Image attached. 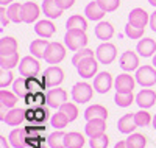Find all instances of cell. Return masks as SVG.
I'll return each instance as SVG.
<instances>
[{
    "instance_id": "obj_14",
    "label": "cell",
    "mask_w": 156,
    "mask_h": 148,
    "mask_svg": "<svg viewBox=\"0 0 156 148\" xmlns=\"http://www.w3.org/2000/svg\"><path fill=\"white\" fill-rule=\"evenodd\" d=\"M106 129V120L105 118H92L87 120V123L84 126V131L89 137L98 136V134H103Z\"/></svg>"
},
{
    "instance_id": "obj_26",
    "label": "cell",
    "mask_w": 156,
    "mask_h": 148,
    "mask_svg": "<svg viewBox=\"0 0 156 148\" xmlns=\"http://www.w3.org/2000/svg\"><path fill=\"white\" fill-rule=\"evenodd\" d=\"M50 42H47V39H34V41L30 44V51L34 58H44L45 56V51Z\"/></svg>"
},
{
    "instance_id": "obj_42",
    "label": "cell",
    "mask_w": 156,
    "mask_h": 148,
    "mask_svg": "<svg viewBox=\"0 0 156 148\" xmlns=\"http://www.w3.org/2000/svg\"><path fill=\"white\" fill-rule=\"evenodd\" d=\"M97 3L103 8L105 12H112L120 6V0H97Z\"/></svg>"
},
{
    "instance_id": "obj_53",
    "label": "cell",
    "mask_w": 156,
    "mask_h": 148,
    "mask_svg": "<svg viewBox=\"0 0 156 148\" xmlns=\"http://www.w3.org/2000/svg\"><path fill=\"white\" fill-rule=\"evenodd\" d=\"M12 2H14V0H0V5L5 6V5H11Z\"/></svg>"
},
{
    "instance_id": "obj_23",
    "label": "cell",
    "mask_w": 156,
    "mask_h": 148,
    "mask_svg": "<svg viewBox=\"0 0 156 148\" xmlns=\"http://www.w3.org/2000/svg\"><path fill=\"white\" fill-rule=\"evenodd\" d=\"M84 118L86 120H92V118H108V111L105 106L101 104H92L84 111Z\"/></svg>"
},
{
    "instance_id": "obj_48",
    "label": "cell",
    "mask_w": 156,
    "mask_h": 148,
    "mask_svg": "<svg viewBox=\"0 0 156 148\" xmlns=\"http://www.w3.org/2000/svg\"><path fill=\"white\" fill-rule=\"evenodd\" d=\"M34 103L37 106H44V103H47V95H44L42 92H36L34 93Z\"/></svg>"
},
{
    "instance_id": "obj_35",
    "label": "cell",
    "mask_w": 156,
    "mask_h": 148,
    "mask_svg": "<svg viewBox=\"0 0 156 148\" xmlns=\"http://www.w3.org/2000/svg\"><path fill=\"white\" fill-rule=\"evenodd\" d=\"M69 122L70 120L67 118V115L64 114V112H56V114H53V117H51V120H50V123H51V126L53 128H56V129H62V128H66L67 125H69Z\"/></svg>"
},
{
    "instance_id": "obj_8",
    "label": "cell",
    "mask_w": 156,
    "mask_h": 148,
    "mask_svg": "<svg viewBox=\"0 0 156 148\" xmlns=\"http://www.w3.org/2000/svg\"><path fill=\"white\" fill-rule=\"evenodd\" d=\"M95 55L101 64H111L117 56V48H115V45H112L109 42H103L97 47Z\"/></svg>"
},
{
    "instance_id": "obj_30",
    "label": "cell",
    "mask_w": 156,
    "mask_h": 148,
    "mask_svg": "<svg viewBox=\"0 0 156 148\" xmlns=\"http://www.w3.org/2000/svg\"><path fill=\"white\" fill-rule=\"evenodd\" d=\"M64 143H66V148H83L84 145V137L80 132H69L66 134V139H64Z\"/></svg>"
},
{
    "instance_id": "obj_11",
    "label": "cell",
    "mask_w": 156,
    "mask_h": 148,
    "mask_svg": "<svg viewBox=\"0 0 156 148\" xmlns=\"http://www.w3.org/2000/svg\"><path fill=\"white\" fill-rule=\"evenodd\" d=\"M128 22L131 25H134V26H137V28H145L147 23H150L148 12L145 9H142V8H134V9H131V12H129Z\"/></svg>"
},
{
    "instance_id": "obj_22",
    "label": "cell",
    "mask_w": 156,
    "mask_h": 148,
    "mask_svg": "<svg viewBox=\"0 0 156 148\" xmlns=\"http://www.w3.org/2000/svg\"><path fill=\"white\" fill-rule=\"evenodd\" d=\"M84 14L89 20H100V19H103V16H105L106 12L103 11V8L97 3V0H95V2H90V3L86 5Z\"/></svg>"
},
{
    "instance_id": "obj_13",
    "label": "cell",
    "mask_w": 156,
    "mask_h": 148,
    "mask_svg": "<svg viewBox=\"0 0 156 148\" xmlns=\"http://www.w3.org/2000/svg\"><path fill=\"white\" fill-rule=\"evenodd\" d=\"M112 87V76L108 72H101L94 78V89L98 93H106Z\"/></svg>"
},
{
    "instance_id": "obj_6",
    "label": "cell",
    "mask_w": 156,
    "mask_h": 148,
    "mask_svg": "<svg viewBox=\"0 0 156 148\" xmlns=\"http://www.w3.org/2000/svg\"><path fill=\"white\" fill-rule=\"evenodd\" d=\"M97 69H98V64H97V59L94 56L90 58H84L81 59L80 62L76 64V70H78V75L81 78H94L95 73H97Z\"/></svg>"
},
{
    "instance_id": "obj_27",
    "label": "cell",
    "mask_w": 156,
    "mask_h": 148,
    "mask_svg": "<svg viewBox=\"0 0 156 148\" xmlns=\"http://www.w3.org/2000/svg\"><path fill=\"white\" fill-rule=\"evenodd\" d=\"M19 44L14 37L11 36H3L0 39V55H8V53H14L17 51Z\"/></svg>"
},
{
    "instance_id": "obj_44",
    "label": "cell",
    "mask_w": 156,
    "mask_h": 148,
    "mask_svg": "<svg viewBox=\"0 0 156 148\" xmlns=\"http://www.w3.org/2000/svg\"><path fill=\"white\" fill-rule=\"evenodd\" d=\"M90 56H94V51L90 50V48H81V50H78L75 55H73V58H72V64H78L81 59H84V58H90Z\"/></svg>"
},
{
    "instance_id": "obj_1",
    "label": "cell",
    "mask_w": 156,
    "mask_h": 148,
    "mask_svg": "<svg viewBox=\"0 0 156 148\" xmlns=\"http://www.w3.org/2000/svg\"><path fill=\"white\" fill-rule=\"evenodd\" d=\"M64 42H66V47L69 50L76 51V50H81L86 47L87 36L84 30H67L66 36H64Z\"/></svg>"
},
{
    "instance_id": "obj_51",
    "label": "cell",
    "mask_w": 156,
    "mask_h": 148,
    "mask_svg": "<svg viewBox=\"0 0 156 148\" xmlns=\"http://www.w3.org/2000/svg\"><path fill=\"white\" fill-rule=\"evenodd\" d=\"M0 148H9V145H8V142L3 136H0Z\"/></svg>"
},
{
    "instance_id": "obj_2",
    "label": "cell",
    "mask_w": 156,
    "mask_h": 148,
    "mask_svg": "<svg viewBox=\"0 0 156 148\" xmlns=\"http://www.w3.org/2000/svg\"><path fill=\"white\" fill-rule=\"evenodd\" d=\"M41 70V64L39 61L31 55V56H25L20 59L19 62V73L20 76H25V78H33L39 73Z\"/></svg>"
},
{
    "instance_id": "obj_20",
    "label": "cell",
    "mask_w": 156,
    "mask_h": 148,
    "mask_svg": "<svg viewBox=\"0 0 156 148\" xmlns=\"http://www.w3.org/2000/svg\"><path fill=\"white\" fill-rule=\"evenodd\" d=\"M34 31H36L37 36L47 39V37H51V36L55 34L56 26L53 25V22H51V20H39L36 23V26H34Z\"/></svg>"
},
{
    "instance_id": "obj_37",
    "label": "cell",
    "mask_w": 156,
    "mask_h": 148,
    "mask_svg": "<svg viewBox=\"0 0 156 148\" xmlns=\"http://www.w3.org/2000/svg\"><path fill=\"white\" fill-rule=\"evenodd\" d=\"M114 101L117 106H120V107H128L129 104H131L134 101V95H133V92H129V93H120V92H115V97H114Z\"/></svg>"
},
{
    "instance_id": "obj_9",
    "label": "cell",
    "mask_w": 156,
    "mask_h": 148,
    "mask_svg": "<svg viewBox=\"0 0 156 148\" xmlns=\"http://www.w3.org/2000/svg\"><path fill=\"white\" fill-rule=\"evenodd\" d=\"M134 83H136V78L128 75V73H122L115 78L114 86H115V92H120V93H129L133 92L134 89Z\"/></svg>"
},
{
    "instance_id": "obj_29",
    "label": "cell",
    "mask_w": 156,
    "mask_h": 148,
    "mask_svg": "<svg viewBox=\"0 0 156 148\" xmlns=\"http://www.w3.org/2000/svg\"><path fill=\"white\" fill-rule=\"evenodd\" d=\"M12 90L14 93L19 97V98H25L30 93V89H28V81L25 76H19L14 83H12Z\"/></svg>"
},
{
    "instance_id": "obj_5",
    "label": "cell",
    "mask_w": 156,
    "mask_h": 148,
    "mask_svg": "<svg viewBox=\"0 0 156 148\" xmlns=\"http://www.w3.org/2000/svg\"><path fill=\"white\" fill-rule=\"evenodd\" d=\"M92 93H94V89L90 84L87 83H76L72 89V98L75 103L78 104H83V103H87L92 98Z\"/></svg>"
},
{
    "instance_id": "obj_19",
    "label": "cell",
    "mask_w": 156,
    "mask_h": 148,
    "mask_svg": "<svg viewBox=\"0 0 156 148\" xmlns=\"http://www.w3.org/2000/svg\"><path fill=\"white\" fill-rule=\"evenodd\" d=\"M42 11H44V16H47L48 19H58V17H61L64 9L56 3V0H44Z\"/></svg>"
},
{
    "instance_id": "obj_21",
    "label": "cell",
    "mask_w": 156,
    "mask_h": 148,
    "mask_svg": "<svg viewBox=\"0 0 156 148\" xmlns=\"http://www.w3.org/2000/svg\"><path fill=\"white\" fill-rule=\"evenodd\" d=\"M117 128H119V131L123 132V134H131L137 128V125L134 122V114L129 112V114H125L122 118H119V122H117Z\"/></svg>"
},
{
    "instance_id": "obj_41",
    "label": "cell",
    "mask_w": 156,
    "mask_h": 148,
    "mask_svg": "<svg viewBox=\"0 0 156 148\" xmlns=\"http://www.w3.org/2000/svg\"><path fill=\"white\" fill-rule=\"evenodd\" d=\"M134 122H136L137 126H147V125H150V122H151V115H150L147 111L134 112Z\"/></svg>"
},
{
    "instance_id": "obj_31",
    "label": "cell",
    "mask_w": 156,
    "mask_h": 148,
    "mask_svg": "<svg viewBox=\"0 0 156 148\" xmlns=\"http://www.w3.org/2000/svg\"><path fill=\"white\" fill-rule=\"evenodd\" d=\"M19 65V53H8V55H0V67L2 69H8L11 70L12 67Z\"/></svg>"
},
{
    "instance_id": "obj_39",
    "label": "cell",
    "mask_w": 156,
    "mask_h": 148,
    "mask_svg": "<svg viewBox=\"0 0 156 148\" xmlns=\"http://www.w3.org/2000/svg\"><path fill=\"white\" fill-rule=\"evenodd\" d=\"M109 143V139L105 132L103 134H98V136H94V137H90L89 140V145L90 148H106Z\"/></svg>"
},
{
    "instance_id": "obj_17",
    "label": "cell",
    "mask_w": 156,
    "mask_h": 148,
    "mask_svg": "<svg viewBox=\"0 0 156 148\" xmlns=\"http://www.w3.org/2000/svg\"><path fill=\"white\" fill-rule=\"evenodd\" d=\"M25 118H27V111L22 109V107H12L9 112H6L3 122L9 126H19Z\"/></svg>"
},
{
    "instance_id": "obj_47",
    "label": "cell",
    "mask_w": 156,
    "mask_h": 148,
    "mask_svg": "<svg viewBox=\"0 0 156 148\" xmlns=\"http://www.w3.org/2000/svg\"><path fill=\"white\" fill-rule=\"evenodd\" d=\"M8 22H11L9 20V16H8V11L5 9V6H2V8H0V25L6 26Z\"/></svg>"
},
{
    "instance_id": "obj_46",
    "label": "cell",
    "mask_w": 156,
    "mask_h": 148,
    "mask_svg": "<svg viewBox=\"0 0 156 148\" xmlns=\"http://www.w3.org/2000/svg\"><path fill=\"white\" fill-rule=\"evenodd\" d=\"M11 83H12V72L8 69H2L0 70V87H6Z\"/></svg>"
},
{
    "instance_id": "obj_24",
    "label": "cell",
    "mask_w": 156,
    "mask_h": 148,
    "mask_svg": "<svg viewBox=\"0 0 156 148\" xmlns=\"http://www.w3.org/2000/svg\"><path fill=\"white\" fill-rule=\"evenodd\" d=\"M95 36L98 39H101V41L108 42V39H111L114 36V26L109 22H100L95 26Z\"/></svg>"
},
{
    "instance_id": "obj_43",
    "label": "cell",
    "mask_w": 156,
    "mask_h": 148,
    "mask_svg": "<svg viewBox=\"0 0 156 148\" xmlns=\"http://www.w3.org/2000/svg\"><path fill=\"white\" fill-rule=\"evenodd\" d=\"M27 81H28V89H30L31 93L41 92V89L45 87V84H44L42 79H37L36 76H33V78H27Z\"/></svg>"
},
{
    "instance_id": "obj_33",
    "label": "cell",
    "mask_w": 156,
    "mask_h": 148,
    "mask_svg": "<svg viewBox=\"0 0 156 148\" xmlns=\"http://www.w3.org/2000/svg\"><path fill=\"white\" fill-rule=\"evenodd\" d=\"M64 139H66V132L56 131V132H53V134H50L48 139H47V142H48L50 148H66Z\"/></svg>"
},
{
    "instance_id": "obj_56",
    "label": "cell",
    "mask_w": 156,
    "mask_h": 148,
    "mask_svg": "<svg viewBox=\"0 0 156 148\" xmlns=\"http://www.w3.org/2000/svg\"><path fill=\"white\" fill-rule=\"evenodd\" d=\"M153 67H154V69H156V55L153 56Z\"/></svg>"
},
{
    "instance_id": "obj_49",
    "label": "cell",
    "mask_w": 156,
    "mask_h": 148,
    "mask_svg": "<svg viewBox=\"0 0 156 148\" xmlns=\"http://www.w3.org/2000/svg\"><path fill=\"white\" fill-rule=\"evenodd\" d=\"M56 3H58L62 9H69V8H72V6H73L75 0H56Z\"/></svg>"
},
{
    "instance_id": "obj_28",
    "label": "cell",
    "mask_w": 156,
    "mask_h": 148,
    "mask_svg": "<svg viewBox=\"0 0 156 148\" xmlns=\"http://www.w3.org/2000/svg\"><path fill=\"white\" fill-rule=\"evenodd\" d=\"M6 11H8V16H9V20H11V22H14V23L23 22V5L12 2V3L8 6Z\"/></svg>"
},
{
    "instance_id": "obj_52",
    "label": "cell",
    "mask_w": 156,
    "mask_h": 148,
    "mask_svg": "<svg viewBox=\"0 0 156 148\" xmlns=\"http://www.w3.org/2000/svg\"><path fill=\"white\" fill-rule=\"evenodd\" d=\"M114 148H128V145H126V140H120V142H117Z\"/></svg>"
},
{
    "instance_id": "obj_50",
    "label": "cell",
    "mask_w": 156,
    "mask_h": 148,
    "mask_svg": "<svg viewBox=\"0 0 156 148\" xmlns=\"http://www.w3.org/2000/svg\"><path fill=\"white\" fill-rule=\"evenodd\" d=\"M150 26H151V30H153V31H156V11L150 16Z\"/></svg>"
},
{
    "instance_id": "obj_40",
    "label": "cell",
    "mask_w": 156,
    "mask_h": 148,
    "mask_svg": "<svg viewBox=\"0 0 156 148\" xmlns=\"http://www.w3.org/2000/svg\"><path fill=\"white\" fill-rule=\"evenodd\" d=\"M125 34L129 37V39H140L144 36V28H137V26L131 25V23H126L125 26Z\"/></svg>"
},
{
    "instance_id": "obj_4",
    "label": "cell",
    "mask_w": 156,
    "mask_h": 148,
    "mask_svg": "<svg viewBox=\"0 0 156 148\" xmlns=\"http://www.w3.org/2000/svg\"><path fill=\"white\" fill-rule=\"evenodd\" d=\"M134 78L142 87H150L156 84V69L153 65H142L137 69Z\"/></svg>"
},
{
    "instance_id": "obj_15",
    "label": "cell",
    "mask_w": 156,
    "mask_h": 148,
    "mask_svg": "<svg viewBox=\"0 0 156 148\" xmlns=\"http://www.w3.org/2000/svg\"><path fill=\"white\" fill-rule=\"evenodd\" d=\"M120 67L125 70V72H131V70H136L139 67V58L134 51L128 50L125 53H122L120 56Z\"/></svg>"
},
{
    "instance_id": "obj_3",
    "label": "cell",
    "mask_w": 156,
    "mask_h": 148,
    "mask_svg": "<svg viewBox=\"0 0 156 148\" xmlns=\"http://www.w3.org/2000/svg\"><path fill=\"white\" fill-rule=\"evenodd\" d=\"M62 79H64V72L58 65H50L48 69L44 70L42 81L45 87H58L62 83Z\"/></svg>"
},
{
    "instance_id": "obj_38",
    "label": "cell",
    "mask_w": 156,
    "mask_h": 148,
    "mask_svg": "<svg viewBox=\"0 0 156 148\" xmlns=\"http://www.w3.org/2000/svg\"><path fill=\"white\" fill-rule=\"evenodd\" d=\"M59 111L66 114L70 122H73V120L78 117V107H76L75 103H69V101H66V103H64V104L59 107Z\"/></svg>"
},
{
    "instance_id": "obj_45",
    "label": "cell",
    "mask_w": 156,
    "mask_h": 148,
    "mask_svg": "<svg viewBox=\"0 0 156 148\" xmlns=\"http://www.w3.org/2000/svg\"><path fill=\"white\" fill-rule=\"evenodd\" d=\"M48 117V109L42 106H37L34 109V120L33 122H39V123H45V120Z\"/></svg>"
},
{
    "instance_id": "obj_16",
    "label": "cell",
    "mask_w": 156,
    "mask_h": 148,
    "mask_svg": "<svg viewBox=\"0 0 156 148\" xmlns=\"http://www.w3.org/2000/svg\"><path fill=\"white\" fill-rule=\"evenodd\" d=\"M136 103L139 107L142 109H147V107H151L154 103H156V92L151 90V89H144L137 93L136 97Z\"/></svg>"
},
{
    "instance_id": "obj_55",
    "label": "cell",
    "mask_w": 156,
    "mask_h": 148,
    "mask_svg": "<svg viewBox=\"0 0 156 148\" xmlns=\"http://www.w3.org/2000/svg\"><path fill=\"white\" fill-rule=\"evenodd\" d=\"M153 128L156 129V114H154V117H153Z\"/></svg>"
},
{
    "instance_id": "obj_57",
    "label": "cell",
    "mask_w": 156,
    "mask_h": 148,
    "mask_svg": "<svg viewBox=\"0 0 156 148\" xmlns=\"http://www.w3.org/2000/svg\"><path fill=\"white\" fill-rule=\"evenodd\" d=\"M42 148H45V146H42Z\"/></svg>"
},
{
    "instance_id": "obj_32",
    "label": "cell",
    "mask_w": 156,
    "mask_h": 148,
    "mask_svg": "<svg viewBox=\"0 0 156 148\" xmlns=\"http://www.w3.org/2000/svg\"><path fill=\"white\" fill-rule=\"evenodd\" d=\"M66 26H67V30H84L86 31V28H87V20L84 19V17H81V16H72V17H69L67 19V22H66Z\"/></svg>"
},
{
    "instance_id": "obj_54",
    "label": "cell",
    "mask_w": 156,
    "mask_h": 148,
    "mask_svg": "<svg viewBox=\"0 0 156 148\" xmlns=\"http://www.w3.org/2000/svg\"><path fill=\"white\" fill-rule=\"evenodd\" d=\"M148 3H150L151 6H154V8H156V0H148Z\"/></svg>"
},
{
    "instance_id": "obj_25",
    "label": "cell",
    "mask_w": 156,
    "mask_h": 148,
    "mask_svg": "<svg viewBox=\"0 0 156 148\" xmlns=\"http://www.w3.org/2000/svg\"><path fill=\"white\" fill-rule=\"evenodd\" d=\"M37 17H39V6L34 2L23 3V22L31 23V22L37 20Z\"/></svg>"
},
{
    "instance_id": "obj_7",
    "label": "cell",
    "mask_w": 156,
    "mask_h": 148,
    "mask_svg": "<svg viewBox=\"0 0 156 148\" xmlns=\"http://www.w3.org/2000/svg\"><path fill=\"white\" fill-rule=\"evenodd\" d=\"M64 56H66V48H64V45L59 42H50L47 47L44 59L48 64H58L64 59Z\"/></svg>"
},
{
    "instance_id": "obj_36",
    "label": "cell",
    "mask_w": 156,
    "mask_h": 148,
    "mask_svg": "<svg viewBox=\"0 0 156 148\" xmlns=\"http://www.w3.org/2000/svg\"><path fill=\"white\" fill-rule=\"evenodd\" d=\"M145 143H147V139L142 134H129L126 137L128 148H144Z\"/></svg>"
},
{
    "instance_id": "obj_10",
    "label": "cell",
    "mask_w": 156,
    "mask_h": 148,
    "mask_svg": "<svg viewBox=\"0 0 156 148\" xmlns=\"http://www.w3.org/2000/svg\"><path fill=\"white\" fill-rule=\"evenodd\" d=\"M47 104L50 107H61L64 103L67 101V92L64 89H53L51 87L47 93Z\"/></svg>"
},
{
    "instance_id": "obj_18",
    "label": "cell",
    "mask_w": 156,
    "mask_h": 148,
    "mask_svg": "<svg viewBox=\"0 0 156 148\" xmlns=\"http://www.w3.org/2000/svg\"><path fill=\"white\" fill-rule=\"evenodd\" d=\"M136 50L139 51L140 56L150 58V56L154 55V51H156V42L153 41V39H150V37H144V39H140V41L137 42Z\"/></svg>"
},
{
    "instance_id": "obj_12",
    "label": "cell",
    "mask_w": 156,
    "mask_h": 148,
    "mask_svg": "<svg viewBox=\"0 0 156 148\" xmlns=\"http://www.w3.org/2000/svg\"><path fill=\"white\" fill-rule=\"evenodd\" d=\"M28 129L27 128H16L9 134V142L14 148H25L28 145Z\"/></svg>"
},
{
    "instance_id": "obj_34",
    "label": "cell",
    "mask_w": 156,
    "mask_h": 148,
    "mask_svg": "<svg viewBox=\"0 0 156 148\" xmlns=\"http://www.w3.org/2000/svg\"><path fill=\"white\" fill-rule=\"evenodd\" d=\"M17 103V95L12 92H8L5 89L0 90V104H3L6 107H14V104Z\"/></svg>"
}]
</instances>
